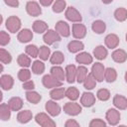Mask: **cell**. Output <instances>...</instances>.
Wrapping results in <instances>:
<instances>
[{
    "mask_svg": "<svg viewBox=\"0 0 127 127\" xmlns=\"http://www.w3.org/2000/svg\"><path fill=\"white\" fill-rule=\"evenodd\" d=\"M81 110H82L81 106L76 102H66L64 105V113L67 114V115H70V116L78 115L81 112Z\"/></svg>",
    "mask_w": 127,
    "mask_h": 127,
    "instance_id": "7",
    "label": "cell"
},
{
    "mask_svg": "<svg viewBox=\"0 0 127 127\" xmlns=\"http://www.w3.org/2000/svg\"><path fill=\"white\" fill-rule=\"evenodd\" d=\"M50 96L52 99L54 100H60V99H63L64 96H65V89L64 87H55L51 90L50 92Z\"/></svg>",
    "mask_w": 127,
    "mask_h": 127,
    "instance_id": "27",
    "label": "cell"
},
{
    "mask_svg": "<svg viewBox=\"0 0 127 127\" xmlns=\"http://www.w3.org/2000/svg\"><path fill=\"white\" fill-rule=\"evenodd\" d=\"M61 35L56 31V30H48L44 36H43V40L45 42L46 45L50 46V45H53L57 42H60L61 41Z\"/></svg>",
    "mask_w": 127,
    "mask_h": 127,
    "instance_id": "4",
    "label": "cell"
},
{
    "mask_svg": "<svg viewBox=\"0 0 127 127\" xmlns=\"http://www.w3.org/2000/svg\"><path fill=\"white\" fill-rule=\"evenodd\" d=\"M51 74L60 81H64L65 78V71H64V68L59 65H55L51 68Z\"/></svg>",
    "mask_w": 127,
    "mask_h": 127,
    "instance_id": "29",
    "label": "cell"
},
{
    "mask_svg": "<svg viewBox=\"0 0 127 127\" xmlns=\"http://www.w3.org/2000/svg\"><path fill=\"white\" fill-rule=\"evenodd\" d=\"M20 43H29L33 39V32L30 29H22L17 36Z\"/></svg>",
    "mask_w": 127,
    "mask_h": 127,
    "instance_id": "20",
    "label": "cell"
},
{
    "mask_svg": "<svg viewBox=\"0 0 127 127\" xmlns=\"http://www.w3.org/2000/svg\"><path fill=\"white\" fill-rule=\"evenodd\" d=\"M124 78H125V81H126V83H127V71L125 72V75H124Z\"/></svg>",
    "mask_w": 127,
    "mask_h": 127,
    "instance_id": "52",
    "label": "cell"
},
{
    "mask_svg": "<svg viewBox=\"0 0 127 127\" xmlns=\"http://www.w3.org/2000/svg\"><path fill=\"white\" fill-rule=\"evenodd\" d=\"M64 126L65 127H78L79 123L77 121H75L74 119H67L64 123Z\"/></svg>",
    "mask_w": 127,
    "mask_h": 127,
    "instance_id": "48",
    "label": "cell"
},
{
    "mask_svg": "<svg viewBox=\"0 0 127 127\" xmlns=\"http://www.w3.org/2000/svg\"><path fill=\"white\" fill-rule=\"evenodd\" d=\"M31 77V71L27 68V67H22L19 72H18V78L21 80V81H27L29 80Z\"/></svg>",
    "mask_w": 127,
    "mask_h": 127,
    "instance_id": "43",
    "label": "cell"
},
{
    "mask_svg": "<svg viewBox=\"0 0 127 127\" xmlns=\"http://www.w3.org/2000/svg\"><path fill=\"white\" fill-rule=\"evenodd\" d=\"M26 11L32 17H38L42 14V8L36 1H29L26 4Z\"/></svg>",
    "mask_w": 127,
    "mask_h": 127,
    "instance_id": "8",
    "label": "cell"
},
{
    "mask_svg": "<svg viewBox=\"0 0 127 127\" xmlns=\"http://www.w3.org/2000/svg\"><path fill=\"white\" fill-rule=\"evenodd\" d=\"M54 2V0H40V4L44 7H48L50 5H52Z\"/></svg>",
    "mask_w": 127,
    "mask_h": 127,
    "instance_id": "50",
    "label": "cell"
},
{
    "mask_svg": "<svg viewBox=\"0 0 127 127\" xmlns=\"http://www.w3.org/2000/svg\"><path fill=\"white\" fill-rule=\"evenodd\" d=\"M84 49V44L81 41L78 40H74V41H70L67 45V50L69 53L71 54H75L78 53L80 51H82Z\"/></svg>",
    "mask_w": 127,
    "mask_h": 127,
    "instance_id": "21",
    "label": "cell"
},
{
    "mask_svg": "<svg viewBox=\"0 0 127 127\" xmlns=\"http://www.w3.org/2000/svg\"><path fill=\"white\" fill-rule=\"evenodd\" d=\"M80 103L84 107H91L95 103V96L92 92H83L80 97Z\"/></svg>",
    "mask_w": 127,
    "mask_h": 127,
    "instance_id": "14",
    "label": "cell"
},
{
    "mask_svg": "<svg viewBox=\"0 0 127 127\" xmlns=\"http://www.w3.org/2000/svg\"><path fill=\"white\" fill-rule=\"evenodd\" d=\"M91 29L95 34H102L106 30V24L102 20H95L91 24Z\"/></svg>",
    "mask_w": 127,
    "mask_h": 127,
    "instance_id": "26",
    "label": "cell"
},
{
    "mask_svg": "<svg viewBox=\"0 0 127 127\" xmlns=\"http://www.w3.org/2000/svg\"><path fill=\"white\" fill-rule=\"evenodd\" d=\"M114 18L118 21V22H124L127 19V10L123 7L117 8L114 11Z\"/></svg>",
    "mask_w": 127,
    "mask_h": 127,
    "instance_id": "38",
    "label": "cell"
},
{
    "mask_svg": "<svg viewBox=\"0 0 127 127\" xmlns=\"http://www.w3.org/2000/svg\"><path fill=\"white\" fill-rule=\"evenodd\" d=\"M86 27L80 23H74L72 25V36L77 40H81L86 36Z\"/></svg>",
    "mask_w": 127,
    "mask_h": 127,
    "instance_id": "11",
    "label": "cell"
},
{
    "mask_svg": "<svg viewBox=\"0 0 127 127\" xmlns=\"http://www.w3.org/2000/svg\"><path fill=\"white\" fill-rule=\"evenodd\" d=\"M0 84L3 90H10L14 85V78L10 74H2L0 77Z\"/></svg>",
    "mask_w": 127,
    "mask_h": 127,
    "instance_id": "15",
    "label": "cell"
},
{
    "mask_svg": "<svg viewBox=\"0 0 127 127\" xmlns=\"http://www.w3.org/2000/svg\"><path fill=\"white\" fill-rule=\"evenodd\" d=\"M11 108L8 103H2L0 105V119L2 121H7L11 117Z\"/></svg>",
    "mask_w": 127,
    "mask_h": 127,
    "instance_id": "28",
    "label": "cell"
},
{
    "mask_svg": "<svg viewBox=\"0 0 127 127\" xmlns=\"http://www.w3.org/2000/svg\"><path fill=\"white\" fill-rule=\"evenodd\" d=\"M125 39H126V42H127V34H126V37H125Z\"/></svg>",
    "mask_w": 127,
    "mask_h": 127,
    "instance_id": "53",
    "label": "cell"
},
{
    "mask_svg": "<svg viewBox=\"0 0 127 127\" xmlns=\"http://www.w3.org/2000/svg\"><path fill=\"white\" fill-rule=\"evenodd\" d=\"M75 61L76 63L80 64H90L93 61V58L92 56L89 54V53H86V52H81L79 54L76 55L75 57Z\"/></svg>",
    "mask_w": 127,
    "mask_h": 127,
    "instance_id": "17",
    "label": "cell"
},
{
    "mask_svg": "<svg viewBox=\"0 0 127 127\" xmlns=\"http://www.w3.org/2000/svg\"><path fill=\"white\" fill-rule=\"evenodd\" d=\"M93 56L95 57V59L102 61V60H105L106 57L108 56V51L105 47H103L102 45H99L95 47V49L93 50Z\"/></svg>",
    "mask_w": 127,
    "mask_h": 127,
    "instance_id": "24",
    "label": "cell"
},
{
    "mask_svg": "<svg viewBox=\"0 0 127 127\" xmlns=\"http://www.w3.org/2000/svg\"><path fill=\"white\" fill-rule=\"evenodd\" d=\"M102 1V3H104V4H109V3H111L113 0H101Z\"/></svg>",
    "mask_w": 127,
    "mask_h": 127,
    "instance_id": "51",
    "label": "cell"
},
{
    "mask_svg": "<svg viewBox=\"0 0 127 127\" xmlns=\"http://www.w3.org/2000/svg\"><path fill=\"white\" fill-rule=\"evenodd\" d=\"M87 71L88 70L84 65H79L78 67H76V81L78 83H83L85 77L88 74Z\"/></svg>",
    "mask_w": 127,
    "mask_h": 127,
    "instance_id": "34",
    "label": "cell"
},
{
    "mask_svg": "<svg viewBox=\"0 0 127 127\" xmlns=\"http://www.w3.org/2000/svg\"><path fill=\"white\" fill-rule=\"evenodd\" d=\"M66 7V2L64 0H56L53 4V12L55 13H62Z\"/></svg>",
    "mask_w": 127,
    "mask_h": 127,
    "instance_id": "40",
    "label": "cell"
},
{
    "mask_svg": "<svg viewBox=\"0 0 127 127\" xmlns=\"http://www.w3.org/2000/svg\"><path fill=\"white\" fill-rule=\"evenodd\" d=\"M9 43H10V36L5 31H1L0 32V45L3 47V46L8 45Z\"/></svg>",
    "mask_w": 127,
    "mask_h": 127,
    "instance_id": "45",
    "label": "cell"
},
{
    "mask_svg": "<svg viewBox=\"0 0 127 127\" xmlns=\"http://www.w3.org/2000/svg\"><path fill=\"white\" fill-rule=\"evenodd\" d=\"M51 55V50L48 46H41L40 51H39V57L42 61H47L50 58Z\"/></svg>",
    "mask_w": 127,
    "mask_h": 127,
    "instance_id": "42",
    "label": "cell"
},
{
    "mask_svg": "<svg viewBox=\"0 0 127 127\" xmlns=\"http://www.w3.org/2000/svg\"><path fill=\"white\" fill-rule=\"evenodd\" d=\"M64 61V55L60 52V51H56L53 53V55L50 57V62L51 64H56V65H59L61 64H63Z\"/></svg>",
    "mask_w": 127,
    "mask_h": 127,
    "instance_id": "30",
    "label": "cell"
},
{
    "mask_svg": "<svg viewBox=\"0 0 127 127\" xmlns=\"http://www.w3.org/2000/svg\"><path fill=\"white\" fill-rule=\"evenodd\" d=\"M21 20L17 17V16H10L7 18L6 20V23H5V26L7 28V30L10 32V33H13L15 34L16 32H18L21 28Z\"/></svg>",
    "mask_w": 127,
    "mask_h": 127,
    "instance_id": "2",
    "label": "cell"
},
{
    "mask_svg": "<svg viewBox=\"0 0 127 127\" xmlns=\"http://www.w3.org/2000/svg\"><path fill=\"white\" fill-rule=\"evenodd\" d=\"M64 16L66 18V20L70 21V22H73V23H79L81 22L82 20V16L81 14L72 6L70 7H67L65 9V12H64Z\"/></svg>",
    "mask_w": 127,
    "mask_h": 127,
    "instance_id": "3",
    "label": "cell"
},
{
    "mask_svg": "<svg viewBox=\"0 0 127 127\" xmlns=\"http://www.w3.org/2000/svg\"><path fill=\"white\" fill-rule=\"evenodd\" d=\"M113 105L119 110H125L127 109V98L123 95L116 94L113 97Z\"/></svg>",
    "mask_w": 127,
    "mask_h": 127,
    "instance_id": "19",
    "label": "cell"
},
{
    "mask_svg": "<svg viewBox=\"0 0 127 127\" xmlns=\"http://www.w3.org/2000/svg\"><path fill=\"white\" fill-rule=\"evenodd\" d=\"M48 29V24L45 21L42 20H36L33 23V31L37 34H43L45 32H47Z\"/></svg>",
    "mask_w": 127,
    "mask_h": 127,
    "instance_id": "25",
    "label": "cell"
},
{
    "mask_svg": "<svg viewBox=\"0 0 127 127\" xmlns=\"http://www.w3.org/2000/svg\"><path fill=\"white\" fill-rule=\"evenodd\" d=\"M0 61L3 64H9L12 62V56L11 54L6 51L5 49L1 48L0 49Z\"/></svg>",
    "mask_w": 127,
    "mask_h": 127,
    "instance_id": "39",
    "label": "cell"
},
{
    "mask_svg": "<svg viewBox=\"0 0 127 127\" xmlns=\"http://www.w3.org/2000/svg\"><path fill=\"white\" fill-rule=\"evenodd\" d=\"M33 118V113L30 110H22L17 114V121L21 124H26Z\"/></svg>",
    "mask_w": 127,
    "mask_h": 127,
    "instance_id": "23",
    "label": "cell"
},
{
    "mask_svg": "<svg viewBox=\"0 0 127 127\" xmlns=\"http://www.w3.org/2000/svg\"><path fill=\"white\" fill-rule=\"evenodd\" d=\"M26 99L30 102V103H33V104H37L41 101L42 99V96L37 92V91H34V90H28L26 92Z\"/></svg>",
    "mask_w": 127,
    "mask_h": 127,
    "instance_id": "33",
    "label": "cell"
},
{
    "mask_svg": "<svg viewBox=\"0 0 127 127\" xmlns=\"http://www.w3.org/2000/svg\"><path fill=\"white\" fill-rule=\"evenodd\" d=\"M55 30L64 38H67L70 35V29H69V25L65 22V21H58L56 23L55 26Z\"/></svg>",
    "mask_w": 127,
    "mask_h": 127,
    "instance_id": "10",
    "label": "cell"
},
{
    "mask_svg": "<svg viewBox=\"0 0 127 127\" xmlns=\"http://www.w3.org/2000/svg\"><path fill=\"white\" fill-rule=\"evenodd\" d=\"M104 72L105 67L101 63H95L91 66V73L95 77L97 81H102L104 79Z\"/></svg>",
    "mask_w": 127,
    "mask_h": 127,
    "instance_id": "9",
    "label": "cell"
},
{
    "mask_svg": "<svg viewBox=\"0 0 127 127\" xmlns=\"http://www.w3.org/2000/svg\"><path fill=\"white\" fill-rule=\"evenodd\" d=\"M65 79L68 83L74 82L76 79V66L74 64H67L65 66Z\"/></svg>",
    "mask_w": 127,
    "mask_h": 127,
    "instance_id": "16",
    "label": "cell"
},
{
    "mask_svg": "<svg viewBox=\"0 0 127 127\" xmlns=\"http://www.w3.org/2000/svg\"><path fill=\"white\" fill-rule=\"evenodd\" d=\"M22 87H23V89H25V90H33V89L35 88V82H34L33 80L29 79V80L23 82Z\"/></svg>",
    "mask_w": 127,
    "mask_h": 127,
    "instance_id": "47",
    "label": "cell"
},
{
    "mask_svg": "<svg viewBox=\"0 0 127 127\" xmlns=\"http://www.w3.org/2000/svg\"><path fill=\"white\" fill-rule=\"evenodd\" d=\"M42 82L46 88H55V87H59V86L63 85V81H60L52 74L44 75L42 78Z\"/></svg>",
    "mask_w": 127,
    "mask_h": 127,
    "instance_id": "6",
    "label": "cell"
},
{
    "mask_svg": "<svg viewBox=\"0 0 127 127\" xmlns=\"http://www.w3.org/2000/svg\"><path fill=\"white\" fill-rule=\"evenodd\" d=\"M105 126H106V122L99 118L92 119L89 122V127H105Z\"/></svg>",
    "mask_w": 127,
    "mask_h": 127,
    "instance_id": "46",
    "label": "cell"
},
{
    "mask_svg": "<svg viewBox=\"0 0 127 127\" xmlns=\"http://www.w3.org/2000/svg\"><path fill=\"white\" fill-rule=\"evenodd\" d=\"M45 108H46V111L51 115V116H58L61 111H62V108L61 106L53 100H48L45 104Z\"/></svg>",
    "mask_w": 127,
    "mask_h": 127,
    "instance_id": "12",
    "label": "cell"
},
{
    "mask_svg": "<svg viewBox=\"0 0 127 127\" xmlns=\"http://www.w3.org/2000/svg\"><path fill=\"white\" fill-rule=\"evenodd\" d=\"M23 100L22 98L18 97V96H14V97H11L9 100H8V105L9 107L11 108L12 111H19L22 109L23 107Z\"/></svg>",
    "mask_w": 127,
    "mask_h": 127,
    "instance_id": "22",
    "label": "cell"
},
{
    "mask_svg": "<svg viewBox=\"0 0 127 127\" xmlns=\"http://www.w3.org/2000/svg\"><path fill=\"white\" fill-rule=\"evenodd\" d=\"M111 57H112V60L115 63L122 64V63H125L126 60H127V53L122 49H116L111 54Z\"/></svg>",
    "mask_w": 127,
    "mask_h": 127,
    "instance_id": "18",
    "label": "cell"
},
{
    "mask_svg": "<svg viewBox=\"0 0 127 127\" xmlns=\"http://www.w3.org/2000/svg\"><path fill=\"white\" fill-rule=\"evenodd\" d=\"M117 78V71L115 68L113 67H107L105 68V72H104V79L111 83V82H114Z\"/></svg>",
    "mask_w": 127,
    "mask_h": 127,
    "instance_id": "31",
    "label": "cell"
},
{
    "mask_svg": "<svg viewBox=\"0 0 127 127\" xmlns=\"http://www.w3.org/2000/svg\"><path fill=\"white\" fill-rule=\"evenodd\" d=\"M45 71V64L40 61L36 60L34 63H32V72L35 74H42Z\"/></svg>",
    "mask_w": 127,
    "mask_h": 127,
    "instance_id": "36",
    "label": "cell"
},
{
    "mask_svg": "<svg viewBox=\"0 0 127 127\" xmlns=\"http://www.w3.org/2000/svg\"><path fill=\"white\" fill-rule=\"evenodd\" d=\"M4 2L6 5L13 8H17L19 6V0H4Z\"/></svg>",
    "mask_w": 127,
    "mask_h": 127,
    "instance_id": "49",
    "label": "cell"
},
{
    "mask_svg": "<svg viewBox=\"0 0 127 127\" xmlns=\"http://www.w3.org/2000/svg\"><path fill=\"white\" fill-rule=\"evenodd\" d=\"M120 112L117 110V109H114V108H110L107 110L106 114H105V118H106V121L109 125H112V126H115L119 123L120 121Z\"/></svg>",
    "mask_w": 127,
    "mask_h": 127,
    "instance_id": "5",
    "label": "cell"
},
{
    "mask_svg": "<svg viewBox=\"0 0 127 127\" xmlns=\"http://www.w3.org/2000/svg\"><path fill=\"white\" fill-rule=\"evenodd\" d=\"M96 81L97 80L95 79L93 74L90 72V73L87 74V76L85 77V79L83 81V87L85 89H87V90H91L96 86Z\"/></svg>",
    "mask_w": 127,
    "mask_h": 127,
    "instance_id": "32",
    "label": "cell"
},
{
    "mask_svg": "<svg viewBox=\"0 0 127 127\" xmlns=\"http://www.w3.org/2000/svg\"><path fill=\"white\" fill-rule=\"evenodd\" d=\"M96 96L101 101H106L110 98V91L106 88H100L96 92Z\"/></svg>",
    "mask_w": 127,
    "mask_h": 127,
    "instance_id": "44",
    "label": "cell"
},
{
    "mask_svg": "<svg viewBox=\"0 0 127 127\" xmlns=\"http://www.w3.org/2000/svg\"><path fill=\"white\" fill-rule=\"evenodd\" d=\"M17 63L21 67H29L30 65H32L31 57L27 56L26 54H20L17 59Z\"/></svg>",
    "mask_w": 127,
    "mask_h": 127,
    "instance_id": "35",
    "label": "cell"
},
{
    "mask_svg": "<svg viewBox=\"0 0 127 127\" xmlns=\"http://www.w3.org/2000/svg\"><path fill=\"white\" fill-rule=\"evenodd\" d=\"M39 51L40 49L36 46V45H28L25 49V52L28 56H30L31 58H37L39 57Z\"/></svg>",
    "mask_w": 127,
    "mask_h": 127,
    "instance_id": "41",
    "label": "cell"
},
{
    "mask_svg": "<svg viewBox=\"0 0 127 127\" xmlns=\"http://www.w3.org/2000/svg\"><path fill=\"white\" fill-rule=\"evenodd\" d=\"M65 96L71 100V101H75L76 99H78L79 97V90L74 87V86H71V87H68L66 90H65Z\"/></svg>",
    "mask_w": 127,
    "mask_h": 127,
    "instance_id": "37",
    "label": "cell"
},
{
    "mask_svg": "<svg viewBox=\"0 0 127 127\" xmlns=\"http://www.w3.org/2000/svg\"><path fill=\"white\" fill-rule=\"evenodd\" d=\"M35 120L42 127H55L57 125L56 122L47 113H44V112L38 113L35 116Z\"/></svg>",
    "mask_w": 127,
    "mask_h": 127,
    "instance_id": "1",
    "label": "cell"
},
{
    "mask_svg": "<svg viewBox=\"0 0 127 127\" xmlns=\"http://www.w3.org/2000/svg\"><path fill=\"white\" fill-rule=\"evenodd\" d=\"M104 43H105V46L112 50V49H115L118 47L119 43H120V40H119V37L116 35V34H108L105 39H104Z\"/></svg>",
    "mask_w": 127,
    "mask_h": 127,
    "instance_id": "13",
    "label": "cell"
}]
</instances>
